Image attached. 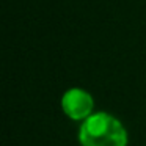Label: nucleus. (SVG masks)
Masks as SVG:
<instances>
[{"label":"nucleus","instance_id":"1","mask_svg":"<svg viewBox=\"0 0 146 146\" xmlns=\"http://www.w3.org/2000/svg\"><path fill=\"white\" fill-rule=\"evenodd\" d=\"M82 146H127V130L119 119L107 111H96L79 127Z\"/></svg>","mask_w":146,"mask_h":146},{"label":"nucleus","instance_id":"2","mask_svg":"<svg viewBox=\"0 0 146 146\" xmlns=\"http://www.w3.org/2000/svg\"><path fill=\"white\" fill-rule=\"evenodd\" d=\"M93 96L82 88H69L61 96V110L72 121H85L93 115Z\"/></svg>","mask_w":146,"mask_h":146}]
</instances>
